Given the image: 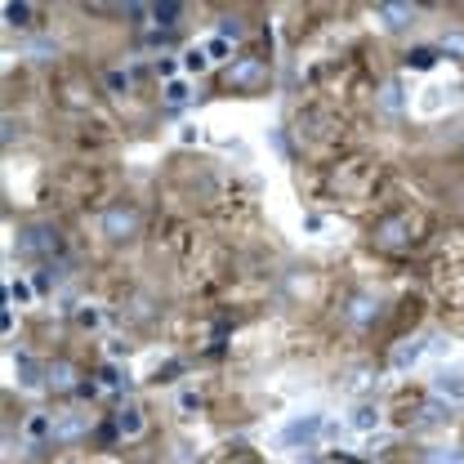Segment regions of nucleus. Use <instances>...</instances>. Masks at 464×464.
<instances>
[{
    "label": "nucleus",
    "mask_w": 464,
    "mask_h": 464,
    "mask_svg": "<svg viewBox=\"0 0 464 464\" xmlns=\"http://www.w3.org/2000/svg\"><path fill=\"white\" fill-rule=\"evenodd\" d=\"M322 433H326V415L308 411V415H295V420L277 433V446H282V451H313Z\"/></svg>",
    "instance_id": "f257e3e1"
},
{
    "label": "nucleus",
    "mask_w": 464,
    "mask_h": 464,
    "mask_svg": "<svg viewBox=\"0 0 464 464\" xmlns=\"http://www.w3.org/2000/svg\"><path fill=\"white\" fill-rule=\"evenodd\" d=\"M90 411H63L54 420V433H50V446H76L90 437Z\"/></svg>",
    "instance_id": "f03ea898"
},
{
    "label": "nucleus",
    "mask_w": 464,
    "mask_h": 464,
    "mask_svg": "<svg viewBox=\"0 0 464 464\" xmlns=\"http://www.w3.org/2000/svg\"><path fill=\"white\" fill-rule=\"evenodd\" d=\"M228 85L232 90H246V94H259L268 85V63L264 58H237L228 67Z\"/></svg>",
    "instance_id": "7ed1b4c3"
},
{
    "label": "nucleus",
    "mask_w": 464,
    "mask_h": 464,
    "mask_svg": "<svg viewBox=\"0 0 464 464\" xmlns=\"http://www.w3.org/2000/svg\"><path fill=\"white\" fill-rule=\"evenodd\" d=\"M18 250L22 254H54L58 250V228L54 224H27L18 232Z\"/></svg>",
    "instance_id": "20e7f679"
},
{
    "label": "nucleus",
    "mask_w": 464,
    "mask_h": 464,
    "mask_svg": "<svg viewBox=\"0 0 464 464\" xmlns=\"http://www.w3.org/2000/svg\"><path fill=\"white\" fill-rule=\"evenodd\" d=\"M99 228H103V237H112V241H125L139 232V214L130 210V205H107L103 219H99Z\"/></svg>",
    "instance_id": "39448f33"
},
{
    "label": "nucleus",
    "mask_w": 464,
    "mask_h": 464,
    "mask_svg": "<svg viewBox=\"0 0 464 464\" xmlns=\"http://www.w3.org/2000/svg\"><path fill=\"white\" fill-rule=\"evenodd\" d=\"M14 375H18V388H50V375H45V366L36 362V357H27V353H18L14 357Z\"/></svg>",
    "instance_id": "423d86ee"
},
{
    "label": "nucleus",
    "mask_w": 464,
    "mask_h": 464,
    "mask_svg": "<svg viewBox=\"0 0 464 464\" xmlns=\"http://www.w3.org/2000/svg\"><path fill=\"white\" fill-rule=\"evenodd\" d=\"M433 393L446 397V402H464V371L460 366H451V371L442 366V371L433 375Z\"/></svg>",
    "instance_id": "0eeeda50"
},
{
    "label": "nucleus",
    "mask_w": 464,
    "mask_h": 464,
    "mask_svg": "<svg viewBox=\"0 0 464 464\" xmlns=\"http://www.w3.org/2000/svg\"><path fill=\"white\" fill-rule=\"evenodd\" d=\"M116 433L121 437H143V429H148V420H143V407H134V402H125V407L116 411Z\"/></svg>",
    "instance_id": "6e6552de"
},
{
    "label": "nucleus",
    "mask_w": 464,
    "mask_h": 464,
    "mask_svg": "<svg viewBox=\"0 0 464 464\" xmlns=\"http://www.w3.org/2000/svg\"><path fill=\"white\" fill-rule=\"evenodd\" d=\"M424 353H429V339H402L393 348V357H388V366H393V371H407V366H415Z\"/></svg>",
    "instance_id": "1a4fd4ad"
},
{
    "label": "nucleus",
    "mask_w": 464,
    "mask_h": 464,
    "mask_svg": "<svg viewBox=\"0 0 464 464\" xmlns=\"http://www.w3.org/2000/svg\"><path fill=\"white\" fill-rule=\"evenodd\" d=\"M45 375H50V388H54V393H71V388H81L76 366H71V362H50V366H45Z\"/></svg>",
    "instance_id": "9d476101"
},
{
    "label": "nucleus",
    "mask_w": 464,
    "mask_h": 464,
    "mask_svg": "<svg viewBox=\"0 0 464 464\" xmlns=\"http://www.w3.org/2000/svg\"><path fill=\"white\" fill-rule=\"evenodd\" d=\"M375 18H380L388 32H402L407 22H415V5H375Z\"/></svg>",
    "instance_id": "9b49d317"
},
{
    "label": "nucleus",
    "mask_w": 464,
    "mask_h": 464,
    "mask_svg": "<svg viewBox=\"0 0 464 464\" xmlns=\"http://www.w3.org/2000/svg\"><path fill=\"white\" fill-rule=\"evenodd\" d=\"M375 241H380V246H407V241H411L407 219H384V224L375 228Z\"/></svg>",
    "instance_id": "f8f14e48"
},
{
    "label": "nucleus",
    "mask_w": 464,
    "mask_h": 464,
    "mask_svg": "<svg viewBox=\"0 0 464 464\" xmlns=\"http://www.w3.org/2000/svg\"><path fill=\"white\" fill-rule=\"evenodd\" d=\"M348 424H353V429H357V433H375V429H380V411H375L371 402H362V407H353Z\"/></svg>",
    "instance_id": "ddd939ff"
},
{
    "label": "nucleus",
    "mask_w": 464,
    "mask_h": 464,
    "mask_svg": "<svg viewBox=\"0 0 464 464\" xmlns=\"http://www.w3.org/2000/svg\"><path fill=\"white\" fill-rule=\"evenodd\" d=\"M348 317H353V322H375V317H380V299H371V295H357V299H353L348 303Z\"/></svg>",
    "instance_id": "4468645a"
},
{
    "label": "nucleus",
    "mask_w": 464,
    "mask_h": 464,
    "mask_svg": "<svg viewBox=\"0 0 464 464\" xmlns=\"http://www.w3.org/2000/svg\"><path fill=\"white\" fill-rule=\"evenodd\" d=\"M179 14H183V5H179V0L152 5V22H156V27H175V22H179Z\"/></svg>",
    "instance_id": "2eb2a0df"
},
{
    "label": "nucleus",
    "mask_w": 464,
    "mask_h": 464,
    "mask_svg": "<svg viewBox=\"0 0 464 464\" xmlns=\"http://www.w3.org/2000/svg\"><path fill=\"white\" fill-rule=\"evenodd\" d=\"M5 22H9V27H27V22H32V5L9 0V5H5Z\"/></svg>",
    "instance_id": "dca6fc26"
},
{
    "label": "nucleus",
    "mask_w": 464,
    "mask_h": 464,
    "mask_svg": "<svg viewBox=\"0 0 464 464\" xmlns=\"http://www.w3.org/2000/svg\"><path fill=\"white\" fill-rule=\"evenodd\" d=\"M407 63H411V67H420V71H429V67L437 63V50H433V45H420V50H411V54H407Z\"/></svg>",
    "instance_id": "f3484780"
},
{
    "label": "nucleus",
    "mask_w": 464,
    "mask_h": 464,
    "mask_svg": "<svg viewBox=\"0 0 464 464\" xmlns=\"http://www.w3.org/2000/svg\"><path fill=\"white\" fill-rule=\"evenodd\" d=\"M437 50H442V54H451V58H464V32H442Z\"/></svg>",
    "instance_id": "a211bd4d"
},
{
    "label": "nucleus",
    "mask_w": 464,
    "mask_h": 464,
    "mask_svg": "<svg viewBox=\"0 0 464 464\" xmlns=\"http://www.w3.org/2000/svg\"><path fill=\"white\" fill-rule=\"evenodd\" d=\"M380 107H384V112H397V107H402V85L397 81H388L380 90Z\"/></svg>",
    "instance_id": "6ab92c4d"
},
{
    "label": "nucleus",
    "mask_w": 464,
    "mask_h": 464,
    "mask_svg": "<svg viewBox=\"0 0 464 464\" xmlns=\"http://www.w3.org/2000/svg\"><path fill=\"white\" fill-rule=\"evenodd\" d=\"M446 420H451V407H442V402H429L420 415V424H446Z\"/></svg>",
    "instance_id": "aec40b11"
},
{
    "label": "nucleus",
    "mask_w": 464,
    "mask_h": 464,
    "mask_svg": "<svg viewBox=\"0 0 464 464\" xmlns=\"http://www.w3.org/2000/svg\"><path fill=\"white\" fill-rule=\"evenodd\" d=\"M429 464H464V451H460V446H446V451H429Z\"/></svg>",
    "instance_id": "412c9836"
},
{
    "label": "nucleus",
    "mask_w": 464,
    "mask_h": 464,
    "mask_svg": "<svg viewBox=\"0 0 464 464\" xmlns=\"http://www.w3.org/2000/svg\"><path fill=\"white\" fill-rule=\"evenodd\" d=\"M201 50H205V54H210V58H214V63H224V58H232V54H228V41H224V36H210V41H205V45H201Z\"/></svg>",
    "instance_id": "4be33fe9"
},
{
    "label": "nucleus",
    "mask_w": 464,
    "mask_h": 464,
    "mask_svg": "<svg viewBox=\"0 0 464 464\" xmlns=\"http://www.w3.org/2000/svg\"><path fill=\"white\" fill-rule=\"evenodd\" d=\"M205 63H210V54L197 50V45H192V50L183 54V67H188V71H205Z\"/></svg>",
    "instance_id": "5701e85b"
},
{
    "label": "nucleus",
    "mask_w": 464,
    "mask_h": 464,
    "mask_svg": "<svg viewBox=\"0 0 464 464\" xmlns=\"http://www.w3.org/2000/svg\"><path fill=\"white\" fill-rule=\"evenodd\" d=\"M241 32H246V22H241V18H224V22H219V36H224V41H237Z\"/></svg>",
    "instance_id": "b1692460"
},
{
    "label": "nucleus",
    "mask_w": 464,
    "mask_h": 464,
    "mask_svg": "<svg viewBox=\"0 0 464 464\" xmlns=\"http://www.w3.org/2000/svg\"><path fill=\"white\" fill-rule=\"evenodd\" d=\"M130 85H134V81H130V71H107V90H112V94H125Z\"/></svg>",
    "instance_id": "393cba45"
},
{
    "label": "nucleus",
    "mask_w": 464,
    "mask_h": 464,
    "mask_svg": "<svg viewBox=\"0 0 464 464\" xmlns=\"http://www.w3.org/2000/svg\"><path fill=\"white\" fill-rule=\"evenodd\" d=\"M183 99H188V85H183V81H170V85H165V103H175V107H179Z\"/></svg>",
    "instance_id": "a878e982"
},
{
    "label": "nucleus",
    "mask_w": 464,
    "mask_h": 464,
    "mask_svg": "<svg viewBox=\"0 0 464 464\" xmlns=\"http://www.w3.org/2000/svg\"><path fill=\"white\" fill-rule=\"evenodd\" d=\"M9 299H14V303H27V299H32V286H27V282H9Z\"/></svg>",
    "instance_id": "bb28decb"
},
{
    "label": "nucleus",
    "mask_w": 464,
    "mask_h": 464,
    "mask_svg": "<svg viewBox=\"0 0 464 464\" xmlns=\"http://www.w3.org/2000/svg\"><path fill=\"white\" fill-rule=\"evenodd\" d=\"M99 384H103V388H121V371H116V366H103V371H99Z\"/></svg>",
    "instance_id": "cd10ccee"
},
{
    "label": "nucleus",
    "mask_w": 464,
    "mask_h": 464,
    "mask_svg": "<svg viewBox=\"0 0 464 464\" xmlns=\"http://www.w3.org/2000/svg\"><path fill=\"white\" fill-rule=\"evenodd\" d=\"M371 384H375L371 371H353V380H348V388H371Z\"/></svg>",
    "instance_id": "c85d7f7f"
},
{
    "label": "nucleus",
    "mask_w": 464,
    "mask_h": 464,
    "mask_svg": "<svg viewBox=\"0 0 464 464\" xmlns=\"http://www.w3.org/2000/svg\"><path fill=\"white\" fill-rule=\"evenodd\" d=\"M179 407L188 411V415H197V411H201V397H197V393H183V397H179Z\"/></svg>",
    "instance_id": "c756f323"
},
{
    "label": "nucleus",
    "mask_w": 464,
    "mask_h": 464,
    "mask_svg": "<svg viewBox=\"0 0 464 464\" xmlns=\"http://www.w3.org/2000/svg\"><path fill=\"white\" fill-rule=\"evenodd\" d=\"M50 54H58L50 41H36V45H32V58H50Z\"/></svg>",
    "instance_id": "7c9ffc66"
},
{
    "label": "nucleus",
    "mask_w": 464,
    "mask_h": 464,
    "mask_svg": "<svg viewBox=\"0 0 464 464\" xmlns=\"http://www.w3.org/2000/svg\"><path fill=\"white\" fill-rule=\"evenodd\" d=\"M76 322H81V326H99V308H81Z\"/></svg>",
    "instance_id": "2f4dec72"
}]
</instances>
